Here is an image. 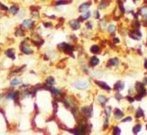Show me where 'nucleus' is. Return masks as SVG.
<instances>
[{
    "instance_id": "obj_1",
    "label": "nucleus",
    "mask_w": 147,
    "mask_h": 135,
    "mask_svg": "<svg viewBox=\"0 0 147 135\" xmlns=\"http://www.w3.org/2000/svg\"><path fill=\"white\" fill-rule=\"evenodd\" d=\"M20 52L22 55L25 56H32L35 53V48L33 47L31 43V37L26 35V37H24V39L21 41L19 46Z\"/></svg>"
},
{
    "instance_id": "obj_2",
    "label": "nucleus",
    "mask_w": 147,
    "mask_h": 135,
    "mask_svg": "<svg viewBox=\"0 0 147 135\" xmlns=\"http://www.w3.org/2000/svg\"><path fill=\"white\" fill-rule=\"evenodd\" d=\"M20 26H22L26 32H33L36 26H37V23H36L35 20L32 19V18H26V19H24L21 22Z\"/></svg>"
},
{
    "instance_id": "obj_3",
    "label": "nucleus",
    "mask_w": 147,
    "mask_h": 135,
    "mask_svg": "<svg viewBox=\"0 0 147 135\" xmlns=\"http://www.w3.org/2000/svg\"><path fill=\"white\" fill-rule=\"evenodd\" d=\"M57 50L62 53H65V54H69V55L74 56L73 53L76 50V47L68 42H61V43L57 44Z\"/></svg>"
},
{
    "instance_id": "obj_4",
    "label": "nucleus",
    "mask_w": 147,
    "mask_h": 135,
    "mask_svg": "<svg viewBox=\"0 0 147 135\" xmlns=\"http://www.w3.org/2000/svg\"><path fill=\"white\" fill-rule=\"evenodd\" d=\"M90 84L91 83L88 78H78L77 80H75L72 83V85L77 90H86L87 88H89Z\"/></svg>"
},
{
    "instance_id": "obj_5",
    "label": "nucleus",
    "mask_w": 147,
    "mask_h": 135,
    "mask_svg": "<svg viewBox=\"0 0 147 135\" xmlns=\"http://www.w3.org/2000/svg\"><path fill=\"white\" fill-rule=\"evenodd\" d=\"M48 92L51 94L52 98L55 99V100H60L61 98H63V97L66 95L65 92H64V90L62 89V88L56 87V86H54V87H50V88L48 89Z\"/></svg>"
},
{
    "instance_id": "obj_6",
    "label": "nucleus",
    "mask_w": 147,
    "mask_h": 135,
    "mask_svg": "<svg viewBox=\"0 0 147 135\" xmlns=\"http://www.w3.org/2000/svg\"><path fill=\"white\" fill-rule=\"evenodd\" d=\"M26 69V65H23V66H21V67H15L13 68L10 72H9V77H20V76H22V73L24 72V71Z\"/></svg>"
},
{
    "instance_id": "obj_7",
    "label": "nucleus",
    "mask_w": 147,
    "mask_h": 135,
    "mask_svg": "<svg viewBox=\"0 0 147 135\" xmlns=\"http://www.w3.org/2000/svg\"><path fill=\"white\" fill-rule=\"evenodd\" d=\"M4 55L5 57L8 59H10L11 61H15L17 59V52H16V49L15 48H12V47H9V48H6L4 50Z\"/></svg>"
},
{
    "instance_id": "obj_8",
    "label": "nucleus",
    "mask_w": 147,
    "mask_h": 135,
    "mask_svg": "<svg viewBox=\"0 0 147 135\" xmlns=\"http://www.w3.org/2000/svg\"><path fill=\"white\" fill-rule=\"evenodd\" d=\"M22 83H23V79L20 77H12L9 81V87L12 89H16V88H19Z\"/></svg>"
},
{
    "instance_id": "obj_9",
    "label": "nucleus",
    "mask_w": 147,
    "mask_h": 135,
    "mask_svg": "<svg viewBox=\"0 0 147 135\" xmlns=\"http://www.w3.org/2000/svg\"><path fill=\"white\" fill-rule=\"evenodd\" d=\"M30 16L31 18L33 20H38L40 19V11H39V8L37 6H34V5H32L30 7Z\"/></svg>"
},
{
    "instance_id": "obj_10",
    "label": "nucleus",
    "mask_w": 147,
    "mask_h": 135,
    "mask_svg": "<svg viewBox=\"0 0 147 135\" xmlns=\"http://www.w3.org/2000/svg\"><path fill=\"white\" fill-rule=\"evenodd\" d=\"M81 113L84 115L87 118H91L93 115V107L92 106H83L81 108Z\"/></svg>"
},
{
    "instance_id": "obj_11",
    "label": "nucleus",
    "mask_w": 147,
    "mask_h": 135,
    "mask_svg": "<svg viewBox=\"0 0 147 135\" xmlns=\"http://www.w3.org/2000/svg\"><path fill=\"white\" fill-rule=\"evenodd\" d=\"M43 83H44L46 86L54 87V86L57 84V80H56V78L53 77V76H47V77H45Z\"/></svg>"
},
{
    "instance_id": "obj_12",
    "label": "nucleus",
    "mask_w": 147,
    "mask_h": 135,
    "mask_svg": "<svg viewBox=\"0 0 147 135\" xmlns=\"http://www.w3.org/2000/svg\"><path fill=\"white\" fill-rule=\"evenodd\" d=\"M14 35L16 36V37H26V32L22 27L21 26H17V27H15V29H14Z\"/></svg>"
},
{
    "instance_id": "obj_13",
    "label": "nucleus",
    "mask_w": 147,
    "mask_h": 135,
    "mask_svg": "<svg viewBox=\"0 0 147 135\" xmlns=\"http://www.w3.org/2000/svg\"><path fill=\"white\" fill-rule=\"evenodd\" d=\"M20 10H21L20 5H18V4H12L11 6L9 7V10H8L7 14H9L10 16H17V14L19 13Z\"/></svg>"
},
{
    "instance_id": "obj_14",
    "label": "nucleus",
    "mask_w": 147,
    "mask_h": 135,
    "mask_svg": "<svg viewBox=\"0 0 147 135\" xmlns=\"http://www.w3.org/2000/svg\"><path fill=\"white\" fill-rule=\"evenodd\" d=\"M69 26H70V27L73 29V31H78V29L82 28L81 23H79L77 19L70 20V21H69Z\"/></svg>"
},
{
    "instance_id": "obj_15",
    "label": "nucleus",
    "mask_w": 147,
    "mask_h": 135,
    "mask_svg": "<svg viewBox=\"0 0 147 135\" xmlns=\"http://www.w3.org/2000/svg\"><path fill=\"white\" fill-rule=\"evenodd\" d=\"M90 17H91V12H90V11H86V12L82 13V15H81L77 20L79 23H83V22L88 21V20L90 19Z\"/></svg>"
},
{
    "instance_id": "obj_16",
    "label": "nucleus",
    "mask_w": 147,
    "mask_h": 135,
    "mask_svg": "<svg viewBox=\"0 0 147 135\" xmlns=\"http://www.w3.org/2000/svg\"><path fill=\"white\" fill-rule=\"evenodd\" d=\"M91 7V2H84L83 4H81L78 6V12L83 13V12H86V11H89V8Z\"/></svg>"
},
{
    "instance_id": "obj_17",
    "label": "nucleus",
    "mask_w": 147,
    "mask_h": 135,
    "mask_svg": "<svg viewBox=\"0 0 147 135\" xmlns=\"http://www.w3.org/2000/svg\"><path fill=\"white\" fill-rule=\"evenodd\" d=\"M135 88H136V91L138 92V95H140L141 97H143L144 95H146V89L144 88V86H143V84L142 83L137 82V83H136V86H135Z\"/></svg>"
},
{
    "instance_id": "obj_18",
    "label": "nucleus",
    "mask_w": 147,
    "mask_h": 135,
    "mask_svg": "<svg viewBox=\"0 0 147 135\" xmlns=\"http://www.w3.org/2000/svg\"><path fill=\"white\" fill-rule=\"evenodd\" d=\"M71 3V0H54L53 6L54 7H63Z\"/></svg>"
},
{
    "instance_id": "obj_19",
    "label": "nucleus",
    "mask_w": 147,
    "mask_h": 135,
    "mask_svg": "<svg viewBox=\"0 0 147 135\" xmlns=\"http://www.w3.org/2000/svg\"><path fill=\"white\" fill-rule=\"evenodd\" d=\"M94 83H95L96 85H98L100 88H102V89H104V90H111L112 89L111 86H109L106 82L101 81V80H97V79H95V80H94Z\"/></svg>"
},
{
    "instance_id": "obj_20",
    "label": "nucleus",
    "mask_w": 147,
    "mask_h": 135,
    "mask_svg": "<svg viewBox=\"0 0 147 135\" xmlns=\"http://www.w3.org/2000/svg\"><path fill=\"white\" fill-rule=\"evenodd\" d=\"M110 3H111V0H101L98 4V9L99 10H104L110 5Z\"/></svg>"
},
{
    "instance_id": "obj_21",
    "label": "nucleus",
    "mask_w": 147,
    "mask_h": 135,
    "mask_svg": "<svg viewBox=\"0 0 147 135\" xmlns=\"http://www.w3.org/2000/svg\"><path fill=\"white\" fill-rule=\"evenodd\" d=\"M99 59L98 57H96V56H93V57H91L89 60V62H88V66L91 67V68H94L96 66H98L99 65Z\"/></svg>"
},
{
    "instance_id": "obj_22",
    "label": "nucleus",
    "mask_w": 147,
    "mask_h": 135,
    "mask_svg": "<svg viewBox=\"0 0 147 135\" xmlns=\"http://www.w3.org/2000/svg\"><path fill=\"white\" fill-rule=\"evenodd\" d=\"M47 56H48V58L49 60H51V61H54L55 59L57 58V51H55V50H47L46 53H45Z\"/></svg>"
},
{
    "instance_id": "obj_23",
    "label": "nucleus",
    "mask_w": 147,
    "mask_h": 135,
    "mask_svg": "<svg viewBox=\"0 0 147 135\" xmlns=\"http://www.w3.org/2000/svg\"><path fill=\"white\" fill-rule=\"evenodd\" d=\"M108 98L105 96V95H99V96L97 97V102L100 104L101 106H105L107 102H108Z\"/></svg>"
},
{
    "instance_id": "obj_24",
    "label": "nucleus",
    "mask_w": 147,
    "mask_h": 135,
    "mask_svg": "<svg viewBox=\"0 0 147 135\" xmlns=\"http://www.w3.org/2000/svg\"><path fill=\"white\" fill-rule=\"evenodd\" d=\"M90 77H94V78H97V77H101L103 76V72L99 70H92V71L89 72Z\"/></svg>"
},
{
    "instance_id": "obj_25",
    "label": "nucleus",
    "mask_w": 147,
    "mask_h": 135,
    "mask_svg": "<svg viewBox=\"0 0 147 135\" xmlns=\"http://www.w3.org/2000/svg\"><path fill=\"white\" fill-rule=\"evenodd\" d=\"M41 25L43 26V28H46V29H51L54 26V24L52 23L51 21H42Z\"/></svg>"
},
{
    "instance_id": "obj_26",
    "label": "nucleus",
    "mask_w": 147,
    "mask_h": 135,
    "mask_svg": "<svg viewBox=\"0 0 147 135\" xmlns=\"http://www.w3.org/2000/svg\"><path fill=\"white\" fill-rule=\"evenodd\" d=\"M26 16H28V12H26V10H25V9H21L19 11V13L17 14V18L20 20H23L26 19Z\"/></svg>"
},
{
    "instance_id": "obj_27",
    "label": "nucleus",
    "mask_w": 147,
    "mask_h": 135,
    "mask_svg": "<svg viewBox=\"0 0 147 135\" xmlns=\"http://www.w3.org/2000/svg\"><path fill=\"white\" fill-rule=\"evenodd\" d=\"M124 113L122 112L120 109H116L115 110V113H114V117H115V119H117V121H120L121 118H123L124 117Z\"/></svg>"
},
{
    "instance_id": "obj_28",
    "label": "nucleus",
    "mask_w": 147,
    "mask_h": 135,
    "mask_svg": "<svg viewBox=\"0 0 147 135\" xmlns=\"http://www.w3.org/2000/svg\"><path fill=\"white\" fill-rule=\"evenodd\" d=\"M141 36H142V34H141V32H139L138 29H135V31H133V32L130 33V37L133 39H136V40L140 39Z\"/></svg>"
},
{
    "instance_id": "obj_29",
    "label": "nucleus",
    "mask_w": 147,
    "mask_h": 135,
    "mask_svg": "<svg viewBox=\"0 0 147 135\" xmlns=\"http://www.w3.org/2000/svg\"><path fill=\"white\" fill-rule=\"evenodd\" d=\"M100 51H101V49H100V47H99L98 45L93 44L90 47V52H91L92 54H94V55H95V54H99Z\"/></svg>"
},
{
    "instance_id": "obj_30",
    "label": "nucleus",
    "mask_w": 147,
    "mask_h": 135,
    "mask_svg": "<svg viewBox=\"0 0 147 135\" xmlns=\"http://www.w3.org/2000/svg\"><path fill=\"white\" fill-rule=\"evenodd\" d=\"M124 87H125V83H124V82H122V81H118V82L115 84V86H114L115 90H116V91H118V92L122 91V90L124 89Z\"/></svg>"
},
{
    "instance_id": "obj_31",
    "label": "nucleus",
    "mask_w": 147,
    "mask_h": 135,
    "mask_svg": "<svg viewBox=\"0 0 147 135\" xmlns=\"http://www.w3.org/2000/svg\"><path fill=\"white\" fill-rule=\"evenodd\" d=\"M104 114H105L106 117H110L112 116V108L110 106H105L104 107Z\"/></svg>"
},
{
    "instance_id": "obj_32",
    "label": "nucleus",
    "mask_w": 147,
    "mask_h": 135,
    "mask_svg": "<svg viewBox=\"0 0 147 135\" xmlns=\"http://www.w3.org/2000/svg\"><path fill=\"white\" fill-rule=\"evenodd\" d=\"M85 27H86V29H88V31L93 29V28H94V22H93V21H86Z\"/></svg>"
},
{
    "instance_id": "obj_33",
    "label": "nucleus",
    "mask_w": 147,
    "mask_h": 135,
    "mask_svg": "<svg viewBox=\"0 0 147 135\" xmlns=\"http://www.w3.org/2000/svg\"><path fill=\"white\" fill-rule=\"evenodd\" d=\"M120 64V61H119V59L117 58H112L109 60V65L110 66H114V67H117L118 65Z\"/></svg>"
},
{
    "instance_id": "obj_34",
    "label": "nucleus",
    "mask_w": 147,
    "mask_h": 135,
    "mask_svg": "<svg viewBox=\"0 0 147 135\" xmlns=\"http://www.w3.org/2000/svg\"><path fill=\"white\" fill-rule=\"evenodd\" d=\"M32 83H29V82H26V83H23L21 84L20 85V87H19V89H21V90H25V89H30L31 87H32Z\"/></svg>"
},
{
    "instance_id": "obj_35",
    "label": "nucleus",
    "mask_w": 147,
    "mask_h": 135,
    "mask_svg": "<svg viewBox=\"0 0 147 135\" xmlns=\"http://www.w3.org/2000/svg\"><path fill=\"white\" fill-rule=\"evenodd\" d=\"M143 116H144V112L142 111L141 108H138L137 111L135 112V117H136V118H140V117H142Z\"/></svg>"
},
{
    "instance_id": "obj_36",
    "label": "nucleus",
    "mask_w": 147,
    "mask_h": 135,
    "mask_svg": "<svg viewBox=\"0 0 147 135\" xmlns=\"http://www.w3.org/2000/svg\"><path fill=\"white\" fill-rule=\"evenodd\" d=\"M141 129H142L141 124H136V125H134L133 128H132V132H133L134 134H137V133H139V132H140Z\"/></svg>"
},
{
    "instance_id": "obj_37",
    "label": "nucleus",
    "mask_w": 147,
    "mask_h": 135,
    "mask_svg": "<svg viewBox=\"0 0 147 135\" xmlns=\"http://www.w3.org/2000/svg\"><path fill=\"white\" fill-rule=\"evenodd\" d=\"M8 10H9V7H8V5H5L4 3H2L1 1H0V11L1 12H8Z\"/></svg>"
},
{
    "instance_id": "obj_38",
    "label": "nucleus",
    "mask_w": 147,
    "mask_h": 135,
    "mask_svg": "<svg viewBox=\"0 0 147 135\" xmlns=\"http://www.w3.org/2000/svg\"><path fill=\"white\" fill-rule=\"evenodd\" d=\"M106 21L105 20H100L99 21V23H98V27L100 28V29H104V28H106Z\"/></svg>"
},
{
    "instance_id": "obj_39",
    "label": "nucleus",
    "mask_w": 147,
    "mask_h": 135,
    "mask_svg": "<svg viewBox=\"0 0 147 135\" xmlns=\"http://www.w3.org/2000/svg\"><path fill=\"white\" fill-rule=\"evenodd\" d=\"M107 31H108L109 33H113V32H115L116 26L115 25H109V26H107Z\"/></svg>"
},
{
    "instance_id": "obj_40",
    "label": "nucleus",
    "mask_w": 147,
    "mask_h": 135,
    "mask_svg": "<svg viewBox=\"0 0 147 135\" xmlns=\"http://www.w3.org/2000/svg\"><path fill=\"white\" fill-rule=\"evenodd\" d=\"M121 134V128L119 126H115L113 128V135H120Z\"/></svg>"
},
{
    "instance_id": "obj_41",
    "label": "nucleus",
    "mask_w": 147,
    "mask_h": 135,
    "mask_svg": "<svg viewBox=\"0 0 147 135\" xmlns=\"http://www.w3.org/2000/svg\"><path fill=\"white\" fill-rule=\"evenodd\" d=\"M109 124H110V122H109V117H106L105 121H104V122H103V128L107 129L109 127Z\"/></svg>"
},
{
    "instance_id": "obj_42",
    "label": "nucleus",
    "mask_w": 147,
    "mask_h": 135,
    "mask_svg": "<svg viewBox=\"0 0 147 135\" xmlns=\"http://www.w3.org/2000/svg\"><path fill=\"white\" fill-rule=\"evenodd\" d=\"M82 70H83L84 72H88V71H89V66L86 64H83V66H82Z\"/></svg>"
},
{
    "instance_id": "obj_43",
    "label": "nucleus",
    "mask_w": 147,
    "mask_h": 135,
    "mask_svg": "<svg viewBox=\"0 0 147 135\" xmlns=\"http://www.w3.org/2000/svg\"><path fill=\"white\" fill-rule=\"evenodd\" d=\"M139 12L141 15H143V16H147V7H142L140 10H139Z\"/></svg>"
},
{
    "instance_id": "obj_44",
    "label": "nucleus",
    "mask_w": 147,
    "mask_h": 135,
    "mask_svg": "<svg viewBox=\"0 0 147 135\" xmlns=\"http://www.w3.org/2000/svg\"><path fill=\"white\" fill-rule=\"evenodd\" d=\"M115 98L117 99V100H122V99L124 98V96L122 95L120 92H117V93H116V95H115Z\"/></svg>"
},
{
    "instance_id": "obj_45",
    "label": "nucleus",
    "mask_w": 147,
    "mask_h": 135,
    "mask_svg": "<svg viewBox=\"0 0 147 135\" xmlns=\"http://www.w3.org/2000/svg\"><path fill=\"white\" fill-rule=\"evenodd\" d=\"M93 17H94V19H99V18H100V13H99V11H98V10L94 12V14H93Z\"/></svg>"
},
{
    "instance_id": "obj_46",
    "label": "nucleus",
    "mask_w": 147,
    "mask_h": 135,
    "mask_svg": "<svg viewBox=\"0 0 147 135\" xmlns=\"http://www.w3.org/2000/svg\"><path fill=\"white\" fill-rule=\"evenodd\" d=\"M131 121H132V118H131L130 116H128V117L124 118V119H123V122H124V123H125V122H131Z\"/></svg>"
},
{
    "instance_id": "obj_47",
    "label": "nucleus",
    "mask_w": 147,
    "mask_h": 135,
    "mask_svg": "<svg viewBox=\"0 0 147 135\" xmlns=\"http://www.w3.org/2000/svg\"><path fill=\"white\" fill-rule=\"evenodd\" d=\"M127 99L128 100V102H130V103H132L134 101V98H132V97H130V96H127Z\"/></svg>"
},
{
    "instance_id": "obj_48",
    "label": "nucleus",
    "mask_w": 147,
    "mask_h": 135,
    "mask_svg": "<svg viewBox=\"0 0 147 135\" xmlns=\"http://www.w3.org/2000/svg\"><path fill=\"white\" fill-rule=\"evenodd\" d=\"M70 39L71 40H77V37L75 34H72V35H70Z\"/></svg>"
},
{
    "instance_id": "obj_49",
    "label": "nucleus",
    "mask_w": 147,
    "mask_h": 135,
    "mask_svg": "<svg viewBox=\"0 0 147 135\" xmlns=\"http://www.w3.org/2000/svg\"><path fill=\"white\" fill-rule=\"evenodd\" d=\"M113 41H114V43H119V42H120L119 38H114V40H113Z\"/></svg>"
},
{
    "instance_id": "obj_50",
    "label": "nucleus",
    "mask_w": 147,
    "mask_h": 135,
    "mask_svg": "<svg viewBox=\"0 0 147 135\" xmlns=\"http://www.w3.org/2000/svg\"><path fill=\"white\" fill-rule=\"evenodd\" d=\"M3 17H4V13H3V12H1V11H0V20L2 19V18H3Z\"/></svg>"
},
{
    "instance_id": "obj_51",
    "label": "nucleus",
    "mask_w": 147,
    "mask_h": 135,
    "mask_svg": "<svg viewBox=\"0 0 147 135\" xmlns=\"http://www.w3.org/2000/svg\"><path fill=\"white\" fill-rule=\"evenodd\" d=\"M143 83L147 84V77H145V78H144V80H143Z\"/></svg>"
},
{
    "instance_id": "obj_52",
    "label": "nucleus",
    "mask_w": 147,
    "mask_h": 135,
    "mask_svg": "<svg viewBox=\"0 0 147 135\" xmlns=\"http://www.w3.org/2000/svg\"><path fill=\"white\" fill-rule=\"evenodd\" d=\"M144 67H145V69H147V59L145 60V63H144Z\"/></svg>"
},
{
    "instance_id": "obj_53",
    "label": "nucleus",
    "mask_w": 147,
    "mask_h": 135,
    "mask_svg": "<svg viewBox=\"0 0 147 135\" xmlns=\"http://www.w3.org/2000/svg\"><path fill=\"white\" fill-rule=\"evenodd\" d=\"M38 1H40V2H45V1H47V0H38Z\"/></svg>"
},
{
    "instance_id": "obj_54",
    "label": "nucleus",
    "mask_w": 147,
    "mask_h": 135,
    "mask_svg": "<svg viewBox=\"0 0 147 135\" xmlns=\"http://www.w3.org/2000/svg\"><path fill=\"white\" fill-rule=\"evenodd\" d=\"M0 71H1V65H0Z\"/></svg>"
},
{
    "instance_id": "obj_55",
    "label": "nucleus",
    "mask_w": 147,
    "mask_h": 135,
    "mask_svg": "<svg viewBox=\"0 0 147 135\" xmlns=\"http://www.w3.org/2000/svg\"><path fill=\"white\" fill-rule=\"evenodd\" d=\"M146 130H147V124H146Z\"/></svg>"
},
{
    "instance_id": "obj_56",
    "label": "nucleus",
    "mask_w": 147,
    "mask_h": 135,
    "mask_svg": "<svg viewBox=\"0 0 147 135\" xmlns=\"http://www.w3.org/2000/svg\"><path fill=\"white\" fill-rule=\"evenodd\" d=\"M146 21H147V18H146Z\"/></svg>"
}]
</instances>
